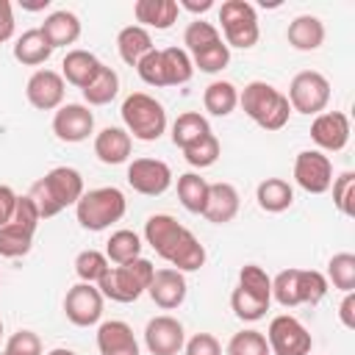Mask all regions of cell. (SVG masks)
Here are the masks:
<instances>
[{"label":"cell","mask_w":355,"mask_h":355,"mask_svg":"<svg viewBox=\"0 0 355 355\" xmlns=\"http://www.w3.org/2000/svg\"><path fill=\"white\" fill-rule=\"evenodd\" d=\"M144 241L178 272H197L205 266V247L200 239L169 214H153L144 222Z\"/></svg>","instance_id":"1"},{"label":"cell","mask_w":355,"mask_h":355,"mask_svg":"<svg viewBox=\"0 0 355 355\" xmlns=\"http://www.w3.org/2000/svg\"><path fill=\"white\" fill-rule=\"evenodd\" d=\"M83 175L75 166H53L47 175L33 180L28 197L33 200L42 219H50L61 214L64 208L75 205L83 197Z\"/></svg>","instance_id":"2"},{"label":"cell","mask_w":355,"mask_h":355,"mask_svg":"<svg viewBox=\"0 0 355 355\" xmlns=\"http://www.w3.org/2000/svg\"><path fill=\"white\" fill-rule=\"evenodd\" d=\"M239 105L263 130H280V128H286V122L291 116V105H288L286 94L266 80H250L239 92Z\"/></svg>","instance_id":"3"},{"label":"cell","mask_w":355,"mask_h":355,"mask_svg":"<svg viewBox=\"0 0 355 355\" xmlns=\"http://www.w3.org/2000/svg\"><path fill=\"white\" fill-rule=\"evenodd\" d=\"M272 305V277L258 263H244L230 294V308L241 322H258Z\"/></svg>","instance_id":"4"},{"label":"cell","mask_w":355,"mask_h":355,"mask_svg":"<svg viewBox=\"0 0 355 355\" xmlns=\"http://www.w3.org/2000/svg\"><path fill=\"white\" fill-rule=\"evenodd\" d=\"M327 277L316 269H283L272 277V300L283 308L319 305L327 294Z\"/></svg>","instance_id":"5"},{"label":"cell","mask_w":355,"mask_h":355,"mask_svg":"<svg viewBox=\"0 0 355 355\" xmlns=\"http://www.w3.org/2000/svg\"><path fill=\"white\" fill-rule=\"evenodd\" d=\"M139 78L147 86H183L194 75V64L183 47H164V50H150L139 64H136Z\"/></svg>","instance_id":"6"},{"label":"cell","mask_w":355,"mask_h":355,"mask_svg":"<svg viewBox=\"0 0 355 355\" xmlns=\"http://www.w3.org/2000/svg\"><path fill=\"white\" fill-rule=\"evenodd\" d=\"M125 211H128V200L116 186L89 189L75 202V216H78L80 227L92 230V233H100V230L111 227L114 222H119L125 216Z\"/></svg>","instance_id":"7"},{"label":"cell","mask_w":355,"mask_h":355,"mask_svg":"<svg viewBox=\"0 0 355 355\" xmlns=\"http://www.w3.org/2000/svg\"><path fill=\"white\" fill-rule=\"evenodd\" d=\"M122 122H125V130L130 133V139H139V141H158L164 133H166V111L164 105L144 94V92H133L122 100Z\"/></svg>","instance_id":"8"},{"label":"cell","mask_w":355,"mask_h":355,"mask_svg":"<svg viewBox=\"0 0 355 355\" xmlns=\"http://www.w3.org/2000/svg\"><path fill=\"white\" fill-rule=\"evenodd\" d=\"M153 275H155V266L147 258H136V261L122 263V266H108V272L100 277L97 288L105 300L136 302L150 288Z\"/></svg>","instance_id":"9"},{"label":"cell","mask_w":355,"mask_h":355,"mask_svg":"<svg viewBox=\"0 0 355 355\" xmlns=\"http://www.w3.org/2000/svg\"><path fill=\"white\" fill-rule=\"evenodd\" d=\"M42 216L33 205V200L28 194L17 197V208L8 225L0 227V255L3 258H22L31 252L33 247V236L39 227Z\"/></svg>","instance_id":"10"},{"label":"cell","mask_w":355,"mask_h":355,"mask_svg":"<svg viewBox=\"0 0 355 355\" xmlns=\"http://www.w3.org/2000/svg\"><path fill=\"white\" fill-rule=\"evenodd\" d=\"M219 22H222V33H225V44L227 47H239V50H250L258 44L261 28H258V14L255 6L247 0H225L219 6Z\"/></svg>","instance_id":"11"},{"label":"cell","mask_w":355,"mask_h":355,"mask_svg":"<svg viewBox=\"0 0 355 355\" xmlns=\"http://www.w3.org/2000/svg\"><path fill=\"white\" fill-rule=\"evenodd\" d=\"M286 100H288L291 111L305 114V116H316L330 103V80L316 69H302L291 78Z\"/></svg>","instance_id":"12"},{"label":"cell","mask_w":355,"mask_h":355,"mask_svg":"<svg viewBox=\"0 0 355 355\" xmlns=\"http://www.w3.org/2000/svg\"><path fill=\"white\" fill-rule=\"evenodd\" d=\"M266 344L272 355H311L313 338L297 316L280 313L266 327Z\"/></svg>","instance_id":"13"},{"label":"cell","mask_w":355,"mask_h":355,"mask_svg":"<svg viewBox=\"0 0 355 355\" xmlns=\"http://www.w3.org/2000/svg\"><path fill=\"white\" fill-rule=\"evenodd\" d=\"M128 186L144 197H158L172 186V169L161 158H133L128 164Z\"/></svg>","instance_id":"14"},{"label":"cell","mask_w":355,"mask_h":355,"mask_svg":"<svg viewBox=\"0 0 355 355\" xmlns=\"http://www.w3.org/2000/svg\"><path fill=\"white\" fill-rule=\"evenodd\" d=\"M294 180L308 194H324L333 183V164L319 150H302L294 158Z\"/></svg>","instance_id":"15"},{"label":"cell","mask_w":355,"mask_h":355,"mask_svg":"<svg viewBox=\"0 0 355 355\" xmlns=\"http://www.w3.org/2000/svg\"><path fill=\"white\" fill-rule=\"evenodd\" d=\"M103 300L94 283H75L64 297V313L75 327H92L103 316Z\"/></svg>","instance_id":"16"},{"label":"cell","mask_w":355,"mask_h":355,"mask_svg":"<svg viewBox=\"0 0 355 355\" xmlns=\"http://www.w3.org/2000/svg\"><path fill=\"white\" fill-rule=\"evenodd\" d=\"M53 133L58 141L78 144L94 133V114L83 103H64L53 114Z\"/></svg>","instance_id":"17"},{"label":"cell","mask_w":355,"mask_h":355,"mask_svg":"<svg viewBox=\"0 0 355 355\" xmlns=\"http://www.w3.org/2000/svg\"><path fill=\"white\" fill-rule=\"evenodd\" d=\"M67 83L55 69H36L25 83V97L39 111H58L64 105Z\"/></svg>","instance_id":"18"},{"label":"cell","mask_w":355,"mask_h":355,"mask_svg":"<svg viewBox=\"0 0 355 355\" xmlns=\"http://www.w3.org/2000/svg\"><path fill=\"white\" fill-rule=\"evenodd\" d=\"M349 116L344 111H322L311 122V139L319 153H338L349 141Z\"/></svg>","instance_id":"19"},{"label":"cell","mask_w":355,"mask_h":355,"mask_svg":"<svg viewBox=\"0 0 355 355\" xmlns=\"http://www.w3.org/2000/svg\"><path fill=\"white\" fill-rule=\"evenodd\" d=\"M144 344L153 355H178L183 352V344H186V330L183 324L169 316V313H161V316H153L144 327Z\"/></svg>","instance_id":"20"},{"label":"cell","mask_w":355,"mask_h":355,"mask_svg":"<svg viewBox=\"0 0 355 355\" xmlns=\"http://www.w3.org/2000/svg\"><path fill=\"white\" fill-rule=\"evenodd\" d=\"M147 294H150V300H153L161 311H175V308H180V305L186 302L189 286H186L183 272L166 266V269H155Z\"/></svg>","instance_id":"21"},{"label":"cell","mask_w":355,"mask_h":355,"mask_svg":"<svg viewBox=\"0 0 355 355\" xmlns=\"http://www.w3.org/2000/svg\"><path fill=\"white\" fill-rule=\"evenodd\" d=\"M239 208H241V197H239V191H236L233 183L219 180V183H211L208 186V202H205V211H202V216L208 222L227 225V222L236 219Z\"/></svg>","instance_id":"22"},{"label":"cell","mask_w":355,"mask_h":355,"mask_svg":"<svg viewBox=\"0 0 355 355\" xmlns=\"http://www.w3.org/2000/svg\"><path fill=\"white\" fill-rule=\"evenodd\" d=\"M97 349L100 355H139V341L128 322L108 319L97 327Z\"/></svg>","instance_id":"23"},{"label":"cell","mask_w":355,"mask_h":355,"mask_svg":"<svg viewBox=\"0 0 355 355\" xmlns=\"http://www.w3.org/2000/svg\"><path fill=\"white\" fill-rule=\"evenodd\" d=\"M130 150H133V139L125 128L108 125L94 136V155H97V161H103L108 166L125 164L130 158Z\"/></svg>","instance_id":"24"},{"label":"cell","mask_w":355,"mask_h":355,"mask_svg":"<svg viewBox=\"0 0 355 355\" xmlns=\"http://www.w3.org/2000/svg\"><path fill=\"white\" fill-rule=\"evenodd\" d=\"M39 31L44 33V39L50 42L53 50L55 47H67V44H75L80 39V19H78L75 11L58 8V11H53V14L44 17V22H42Z\"/></svg>","instance_id":"25"},{"label":"cell","mask_w":355,"mask_h":355,"mask_svg":"<svg viewBox=\"0 0 355 355\" xmlns=\"http://www.w3.org/2000/svg\"><path fill=\"white\" fill-rule=\"evenodd\" d=\"M286 39L294 50L300 53H311V50H319L324 44V22L313 14H300L288 22L286 28Z\"/></svg>","instance_id":"26"},{"label":"cell","mask_w":355,"mask_h":355,"mask_svg":"<svg viewBox=\"0 0 355 355\" xmlns=\"http://www.w3.org/2000/svg\"><path fill=\"white\" fill-rule=\"evenodd\" d=\"M100 67H103V61L94 53L78 47V50H69L64 55V61H61V78H64V83H72L78 89H86L94 80V75L100 72Z\"/></svg>","instance_id":"27"},{"label":"cell","mask_w":355,"mask_h":355,"mask_svg":"<svg viewBox=\"0 0 355 355\" xmlns=\"http://www.w3.org/2000/svg\"><path fill=\"white\" fill-rule=\"evenodd\" d=\"M178 3L175 0H136L133 17L141 28H155V31H169L178 22Z\"/></svg>","instance_id":"28"},{"label":"cell","mask_w":355,"mask_h":355,"mask_svg":"<svg viewBox=\"0 0 355 355\" xmlns=\"http://www.w3.org/2000/svg\"><path fill=\"white\" fill-rule=\"evenodd\" d=\"M255 200H258V208L261 211H266V214H283L294 202V189L283 178H266V180L258 183Z\"/></svg>","instance_id":"29"},{"label":"cell","mask_w":355,"mask_h":355,"mask_svg":"<svg viewBox=\"0 0 355 355\" xmlns=\"http://www.w3.org/2000/svg\"><path fill=\"white\" fill-rule=\"evenodd\" d=\"M153 36L147 28L141 25H128L116 33V50H119V58L128 64V67H136L150 50H153Z\"/></svg>","instance_id":"30"},{"label":"cell","mask_w":355,"mask_h":355,"mask_svg":"<svg viewBox=\"0 0 355 355\" xmlns=\"http://www.w3.org/2000/svg\"><path fill=\"white\" fill-rule=\"evenodd\" d=\"M50 55H53V47H50V42L44 39V33H42L39 28L25 31V33L17 36V42H14V58H17L19 64H25V67H39V64H44Z\"/></svg>","instance_id":"31"},{"label":"cell","mask_w":355,"mask_h":355,"mask_svg":"<svg viewBox=\"0 0 355 355\" xmlns=\"http://www.w3.org/2000/svg\"><path fill=\"white\" fill-rule=\"evenodd\" d=\"M208 180L197 172H183L178 178V200L180 205L189 211V214H200L205 211V202H208Z\"/></svg>","instance_id":"32"},{"label":"cell","mask_w":355,"mask_h":355,"mask_svg":"<svg viewBox=\"0 0 355 355\" xmlns=\"http://www.w3.org/2000/svg\"><path fill=\"white\" fill-rule=\"evenodd\" d=\"M202 105L214 116H230L239 105V89L230 80H214L202 92Z\"/></svg>","instance_id":"33"},{"label":"cell","mask_w":355,"mask_h":355,"mask_svg":"<svg viewBox=\"0 0 355 355\" xmlns=\"http://www.w3.org/2000/svg\"><path fill=\"white\" fill-rule=\"evenodd\" d=\"M205 133H211V125H208V119L200 111H183L172 122V144L180 147V150H186L189 144H194Z\"/></svg>","instance_id":"34"},{"label":"cell","mask_w":355,"mask_h":355,"mask_svg":"<svg viewBox=\"0 0 355 355\" xmlns=\"http://www.w3.org/2000/svg\"><path fill=\"white\" fill-rule=\"evenodd\" d=\"M105 258H108V263H116V266L141 258V239H139V233H133V230H114L111 239L105 241Z\"/></svg>","instance_id":"35"},{"label":"cell","mask_w":355,"mask_h":355,"mask_svg":"<svg viewBox=\"0 0 355 355\" xmlns=\"http://www.w3.org/2000/svg\"><path fill=\"white\" fill-rule=\"evenodd\" d=\"M83 92V100H86V105H108L116 94H119V75L111 69V67H100V72L94 75V80L86 86V89H80Z\"/></svg>","instance_id":"36"},{"label":"cell","mask_w":355,"mask_h":355,"mask_svg":"<svg viewBox=\"0 0 355 355\" xmlns=\"http://www.w3.org/2000/svg\"><path fill=\"white\" fill-rule=\"evenodd\" d=\"M327 283H333L338 291H355V255L352 252H336L327 261Z\"/></svg>","instance_id":"37"},{"label":"cell","mask_w":355,"mask_h":355,"mask_svg":"<svg viewBox=\"0 0 355 355\" xmlns=\"http://www.w3.org/2000/svg\"><path fill=\"white\" fill-rule=\"evenodd\" d=\"M108 258H105V252H100V250H83V252H78L75 255V275H78V280L80 283H100V277L108 272Z\"/></svg>","instance_id":"38"},{"label":"cell","mask_w":355,"mask_h":355,"mask_svg":"<svg viewBox=\"0 0 355 355\" xmlns=\"http://www.w3.org/2000/svg\"><path fill=\"white\" fill-rule=\"evenodd\" d=\"M216 42H222V36H219L216 25H211L205 19H194L183 31V44H186V53H191V55H197L200 50H205Z\"/></svg>","instance_id":"39"},{"label":"cell","mask_w":355,"mask_h":355,"mask_svg":"<svg viewBox=\"0 0 355 355\" xmlns=\"http://www.w3.org/2000/svg\"><path fill=\"white\" fill-rule=\"evenodd\" d=\"M219 153H222L219 139H216L214 133H205L202 139H197L194 144H189V147L183 150V158H186V161H189L194 169H205V166L216 164Z\"/></svg>","instance_id":"40"},{"label":"cell","mask_w":355,"mask_h":355,"mask_svg":"<svg viewBox=\"0 0 355 355\" xmlns=\"http://www.w3.org/2000/svg\"><path fill=\"white\" fill-rule=\"evenodd\" d=\"M227 355H272L261 330H241L227 341Z\"/></svg>","instance_id":"41"},{"label":"cell","mask_w":355,"mask_h":355,"mask_svg":"<svg viewBox=\"0 0 355 355\" xmlns=\"http://www.w3.org/2000/svg\"><path fill=\"white\" fill-rule=\"evenodd\" d=\"M189 58H191L194 69L214 75V72H222L230 64V47L225 42H216V44H211V47H205V50H200L197 55H189Z\"/></svg>","instance_id":"42"},{"label":"cell","mask_w":355,"mask_h":355,"mask_svg":"<svg viewBox=\"0 0 355 355\" xmlns=\"http://www.w3.org/2000/svg\"><path fill=\"white\" fill-rule=\"evenodd\" d=\"M333 189V205L338 208V214L344 216H355V172H341L338 178H333L330 183Z\"/></svg>","instance_id":"43"},{"label":"cell","mask_w":355,"mask_h":355,"mask_svg":"<svg viewBox=\"0 0 355 355\" xmlns=\"http://www.w3.org/2000/svg\"><path fill=\"white\" fill-rule=\"evenodd\" d=\"M3 355H42V338L33 330H17L8 336Z\"/></svg>","instance_id":"44"},{"label":"cell","mask_w":355,"mask_h":355,"mask_svg":"<svg viewBox=\"0 0 355 355\" xmlns=\"http://www.w3.org/2000/svg\"><path fill=\"white\" fill-rule=\"evenodd\" d=\"M186 355H222V344L216 341V336L211 333H194L186 344H183Z\"/></svg>","instance_id":"45"},{"label":"cell","mask_w":355,"mask_h":355,"mask_svg":"<svg viewBox=\"0 0 355 355\" xmlns=\"http://www.w3.org/2000/svg\"><path fill=\"white\" fill-rule=\"evenodd\" d=\"M14 208H17V194H14V189H11V186H0V227L11 222Z\"/></svg>","instance_id":"46"},{"label":"cell","mask_w":355,"mask_h":355,"mask_svg":"<svg viewBox=\"0 0 355 355\" xmlns=\"http://www.w3.org/2000/svg\"><path fill=\"white\" fill-rule=\"evenodd\" d=\"M14 36V8L8 0H0V44Z\"/></svg>","instance_id":"47"},{"label":"cell","mask_w":355,"mask_h":355,"mask_svg":"<svg viewBox=\"0 0 355 355\" xmlns=\"http://www.w3.org/2000/svg\"><path fill=\"white\" fill-rule=\"evenodd\" d=\"M338 319L347 330H355V291H347L338 305Z\"/></svg>","instance_id":"48"},{"label":"cell","mask_w":355,"mask_h":355,"mask_svg":"<svg viewBox=\"0 0 355 355\" xmlns=\"http://www.w3.org/2000/svg\"><path fill=\"white\" fill-rule=\"evenodd\" d=\"M178 8H186V11H191V14H205L208 8H214V0H180L178 3Z\"/></svg>","instance_id":"49"},{"label":"cell","mask_w":355,"mask_h":355,"mask_svg":"<svg viewBox=\"0 0 355 355\" xmlns=\"http://www.w3.org/2000/svg\"><path fill=\"white\" fill-rule=\"evenodd\" d=\"M25 11H44L47 6H50V0H22L19 3Z\"/></svg>","instance_id":"50"},{"label":"cell","mask_w":355,"mask_h":355,"mask_svg":"<svg viewBox=\"0 0 355 355\" xmlns=\"http://www.w3.org/2000/svg\"><path fill=\"white\" fill-rule=\"evenodd\" d=\"M47 355H78L75 349H67V347H55V349H50Z\"/></svg>","instance_id":"51"},{"label":"cell","mask_w":355,"mask_h":355,"mask_svg":"<svg viewBox=\"0 0 355 355\" xmlns=\"http://www.w3.org/2000/svg\"><path fill=\"white\" fill-rule=\"evenodd\" d=\"M0 336H3V322H0Z\"/></svg>","instance_id":"52"},{"label":"cell","mask_w":355,"mask_h":355,"mask_svg":"<svg viewBox=\"0 0 355 355\" xmlns=\"http://www.w3.org/2000/svg\"><path fill=\"white\" fill-rule=\"evenodd\" d=\"M0 355H3V352H0Z\"/></svg>","instance_id":"53"}]
</instances>
